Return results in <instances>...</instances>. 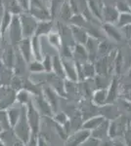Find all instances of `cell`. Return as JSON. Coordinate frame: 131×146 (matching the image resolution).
Returning <instances> with one entry per match:
<instances>
[{
    "mask_svg": "<svg viewBox=\"0 0 131 146\" xmlns=\"http://www.w3.org/2000/svg\"><path fill=\"white\" fill-rule=\"evenodd\" d=\"M27 111V118L28 125L30 127V138L28 140V145H37V135L40 131V124H41V115L38 110L35 108L32 103V100L26 105Z\"/></svg>",
    "mask_w": 131,
    "mask_h": 146,
    "instance_id": "6da1fadb",
    "label": "cell"
},
{
    "mask_svg": "<svg viewBox=\"0 0 131 146\" xmlns=\"http://www.w3.org/2000/svg\"><path fill=\"white\" fill-rule=\"evenodd\" d=\"M13 131L17 137L19 138L25 145H28V140L30 138V127L28 125L27 118V111L26 106H22V113H21L20 119L13 127Z\"/></svg>",
    "mask_w": 131,
    "mask_h": 146,
    "instance_id": "7a4b0ae2",
    "label": "cell"
},
{
    "mask_svg": "<svg viewBox=\"0 0 131 146\" xmlns=\"http://www.w3.org/2000/svg\"><path fill=\"white\" fill-rule=\"evenodd\" d=\"M28 12L38 22L52 19L48 4L43 0H30V8Z\"/></svg>",
    "mask_w": 131,
    "mask_h": 146,
    "instance_id": "3957f363",
    "label": "cell"
},
{
    "mask_svg": "<svg viewBox=\"0 0 131 146\" xmlns=\"http://www.w3.org/2000/svg\"><path fill=\"white\" fill-rule=\"evenodd\" d=\"M19 17H20L21 25H22L24 38H25V37L30 38V37L34 35L38 21L33 17V16L30 15L28 11L22 12V13L19 15Z\"/></svg>",
    "mask_w": 131,
    "mask_h": 146,
    "instance_id": "277c9868",
    "label": "cell"
},
{
    "mask_svg": "<svg viewBox=\"0 0 131 146\" xmlns=\"http://www.w3.org/2000/svg\"><path fill=\"white\" fill-rule=\"evenodd\" d=\"M7 31L9 32V42H10V45L17 47L21 40L24 38L22 25H21L19 15H13L11 23L9 25Z\"/></svg>",
    "mask_w": 131,
    "mask_h": 146,
    "instance_id": "5b68a950",
    "label": "cell"
},
{
    "mask_svg": "<svg viewBox=\"0 0 131 146\" xmlns=\"http://www.w3.org/2000/svg\"><path fill=\"white\" fill-rule=\"evenodd\" d=\"M16 101V91L9 85H0V109L10 107Z\"/></svg>",
    "mask_w": 131,
    "mask_h": 146,
    "instance_id": "8992f818",
    "label": "cell"
},
{
    "mask_svg": "<svg viewBox=\"0 0 131 146\" xmlns=\"http://www.w3.org/2000/svg\"><path fill=\"white\" fill-rule=\"evenodd\" d=\"M92 131L86 129H81L75 131L73 135H69L67 137L65 144L69 146H78L83 145V143L87 140V138L91 135Z\"/></svg>",
    "mask_w": 131,
    "mask_h": 146,
    "instance_id": "52a82bcc",
    "label": "cell"
},
{
    "mask_svg": "<svg viewBox=\"0 0 131 146\" xmlns=\"http://www.w3.org/2000/svg\"><path fill=\"white\" fill-rule=\"evenodd\" d=\"M32 103L35 106L38 112L40 113L41 116H46V117H52L54 114L53 110H52L51 106L48 103V101L45 100L42 94L37 96H32Z\"/></svg>",
    "mask_w": 131,
    "mask_h": 146,
    "instance_id": "ba28073f",
    "label": "cell"
},
{
    "mask_svg": "<svg viewBox=\"0 0 131 146\" xmlns=\"http://www.w3.org/2000/svg\"><path fill=\"white\" fill-rule=\"evenodd\" d=\"M62 62H63L64 70H65L66 79L71 80L73 82L78 81L77 66H75V62L73 58H61Z\"/></svg>",
    "mask_w": 131,
    "mask_h": 146,
    "instance_id": "9c48e42d",
    "label": "cell"
},
{
    "mask_svg": "<svg viewBox=\"0 0 131 146\" xmlns=\"http://www.w3.org/2000/svg\"><path fill=\"white\" fill-rule=\"evenodd\" d=\"M17 47H18L19 53L21 54V56H23L24 60H25L28 63L30 62V60H33L30 38H28V37H25V38H23Z\"/></svg>",
    "mask_w": 131,
    "mask_h": 146,
    "instance_id": "30bf717a",
    "label": "cell"
},
{
    "mask_svg": "<svg viewBox=\"0 0 131 146\" xmlns=\"http://www.w3.org/2000/svg\"><path fill=\"white\" fill-rule=\"evenodd\" d=\"M49 74V80L48 82L51 85V88L61 96H65L66 92H65V79L61 78V77L57 76L56 74H54L53 72L48 73Z\"/></svg>",
    "mask_w": 131,
    "mask_h": 146,
    "instance_id": "8fae6325",
    "label": "cell"
},
{
    "mask_svg": "<svg viewBox=\"0 0 131 146\" xmlns=\"http://www.w3.org/2000/svg\"><path fill=\"white\" fill-rule=\"evenodd\" d=\"M120 12L113 5H105L102 9V19H104L105 23L116 25L118 20Z\"/></svg>",
    "mask_w": 131,
    "mask_h": 146,
    "instance_id": "7c38bea8",
    "label": "cell"
},
{
    "mask_svg": "<svg viewBox=\"0 0 131 146\" xmlns=\"http://www.w3.org/2000/svg\"><path fill=\"white\" fill-rule=\"evenodd\" d=\"M14 48L15 47L12 45L6 47L4 51L2 52V56H0L5 66L7 68H10V69H13L16 60V51Z\"/></svg>",
    "mask_w": 131,
    "mask_h": 146,
    "instance_id": "4fadbf2b",
    "label": "cell"
},
{
    "mask_svg": "<svg viewBox=\"0 0 131 146\" xmlns=\"http://www.w3.org/2000/svg\"><path fill=\"white\" fill-rule=\"evenodd\" d=\"M71 34H73V38L75 44H81V45H85L88 37H89V33L87 30L83 27H77V25H71Z\"/></svg>",
    "mask_w": 131,
    "mask_h": 146,
    "instance_id": "5bb4252c",
    "label": "cell"
},
{
    "mask_svg": "<svg viewBox=\"0 0 131 146\" xmlns=\"http://www.w3.org/2000/svg\"><path fill=\"white\" fill-rule=\"evenodd\" d=\"M42 95L45 98V100L48 101V103L51 106L52 110L54 113H56L58 111V107H59V100H58V94L55 92L51 87H47V88L42 89Z\"/></svg>",
    "mask_w": 131,
    "mask_h": 146,
    "instance_id": "9a60e30c",
    "label": "cell"
},
{
    "mask_svg": "<svg viewBox=\"0 0 131 146\" xmlns=\"http://www.w3.org/2000/svg\"><path fill=\"white\" fill-rule=\"evenodd\" d=\"M84 46L88 53V60L91 62H94L95 60H96V55L98 53V46H99L98 38L89 35Z\"/></svg>",
    "mask_w": 131,
    "mask_h": 146,
    "instance_id": "2e32d148",
    "label": "cell"
},
{
    "mask_svg": "<svg viewBox=\"0 0 131 146\" xmlns=\"http://www.w3.org/2000/svg\"><path fill=\"white\" fill-rule=\"evenodd\" d=\"M0 138L3 141L4 145H25L24 143L19 139L16 136L15 133H14L13 129H4L0 133Z\"/></svg>",
    "mask_w": 131,
    "mask_h": 146,
    "instance_id": "e0dca14e",
    "label": "cell"
},
{
    "mask_svg": "<svg viewBox=\"0 0 131 146\" xmlns=\"http://www.w3.org/2000/svg\"><path fill=\"white\" fill-rule=\"evenodd\" d=\"M103 29L106 32V34L112 40H114V41L120 42L122 40V32H121V29L118 28L116 25L105 23L103 25Z\"/></svg>",
    "mask_w": 131,
    "mask_h": 146,
    "instance_id": "ac0fdd59",
    "label": "cell"
},
{
    "mask_svg": "<svg viewBox=\"0 0 131 146\" xmlns=\"http://www.w3.org/2000/svg\"><path fill=\"white\" fill-rule=\"evenodd\" d=\"M53 27L54 23L52 21V19L46 21H40V22L37 23V27L36 29H35L34 35H36L38 37L47 36L53 30Z\"/></svg>",
    "mask_w": 131,
    "mask_h": 146,
    "instance_id": "d6986e66",
    "label": "cell"
},
{
    "mask_svg": "<svg viewBox=\"0 0 131 146\" xmlns=\"http://www.w3.org/2000/svg\"><path fill=\"white\" fill-rule=\"evenodd\" d=\"M73 60L78 62L83 63L88 62V53L84 45L75 44V46L73 47Z\"/></svg>",
    "mask_w": 131,
    "mask_h": 146,
    "instance_id": "ffe728a7",
    "label": "cell"
},
{
    "mask_svg": "<svg viewBox=\"0 0 131 146\" xmlns=\"http://www.w3.org/2000/svg\"><path fill=\"white\" fill-rule=\"evenodd\" d=\"M30 43H32L33 60H41L42 58H43V54H42V45L41 41H40V37L33 35V36L30 37Z\"/></svg>",
    "mask_w": 131,
    "mask_h": 146,
    "instance_id": "44dd1931",
    "label": "cell"
},
{
    "mask_svg": "<svg viewBox=\"0 0 131 146\" xmlns=\"http://www.w3.org/2000/svg\"><path fill=\"white\" fill-rule=\"evenodd\" d=\"M32 100V95L26 89H20L16 92V101L20 104V106H26Z\"/></svg>",
    "mask_w": 131,
    "mask_h": 146,
    "instance_id": "7402d4cb",
    "label": "cell"
},
{
    "mask_svg": "<svg viewBox=\"0 0 131 146\" xmlns=\"http://www.w3.org/2000/svg\"><path fill=\"white\" fill-rule=\"evenodd\" d=\"M107 98H108V89H97L92 96L93 102L99 106L107 104Z\"/></svg>",
    "mask_w": 131,
    "mask_h": 146,
    "instance_id": "603a6c76",
    "label": "cell"
},
{
    "mask_svg": "<svg viewBox=\"0 0 131 146\" xmlns=\"http://www.w3.org/2000/svg\"><path fill=\"white\" fill-rule=\"evenodd\" d=\"M52 63H53V73L56 74L57 76L61 77L63 79H66L65 70H64L63 62L59 55L52 56Z\"/></svg>",
    "mask_w": 131,
    "mask_h": 146,
    "instance_id": "cb8c5ba5",
    "label": "cell"
},
{
    "mask_svg": "<svg viewBox=\"0 0 131 146\" xmlns=\"http://www.w3.org/2000/svg\"><path fill=\"white\" fill-rule=\"evenodd\" d=\"M104 121H105L104 116H101V115H99V116H94V117H92V118L88 119L87 121H85L84 123L82 124V128L93 131L94 129H96L98 128Z\"/></svg>",
    "mask_w": 131,
    "mask_h": 146,
    "instance_id": "d4e9b609",
    "label": "cell"
},
{
    "mask_svg": "<svg viewBox=\"0 0 131 146\" xmlns=\"http://www.w3.org/2000/svg\"><path fill=\"white\" fill-rule=\"evenodd\" d=\"M7 115H8L9 122H10L11 128L13 129V127L15 126L16 123L18 122V120L20 119L21 113H22V106L21 107H13L10 106L6 108Z\"/></svg>",
    "mask_w": 131,
    "mask_h": 146,
    "instance_id": "484cf974",
    "label": "cell"
},
{
    "mask_svg": "<svg viewBox=\"0 0 131 146\" xmlns=\"http://www.w3.org/2000/svg\"><path fill=\"white\" fill-rule=\"evenodd\" d=\"M2 3H3L5 10L10 12L12 15H20L22 12H24L17 0H2Z\"/></svg>",
    "mask_w": 131,
    "mask_h": 146,
    "instance_id": "4316f807",
    "label": "cell"
},
{
    "mask_svg": "<svg viewBox=\"0 0 131 146\" xmlns=\"http://www.w3.org/2000/svg\"><path fill=\"white\" fill-rule=\"evenodd\" d=\"M81 72L83 80L87 78H92L96 75V69H95V64H93L91 62H86L81 63Z\"/></svg>",
    "mask_w": 131,
    "mask_h": 146,
    "instance_id": "83f0119b",
    "label": "cell"
},
{
    "mask_svg": "<svg viewBox=\"0 0 131 146\" xmlns=\"http://www.w3.org/2000/svg\"><path fill=\"white\" fill-rule=\"evenodd\" d=\"M12 18H13V15H12L10 12L5 10L1 20H0V33H1L2 37H3V35L7 32V29H8L9 25H10V23H11Z\"/></svg>",
    "mask_w": 131,
    "mask_h": 146,
    "instance_id": "f1b7e54d",
    "label": "cell"
},
{
    "mask_svg": "<svg viewBox=\"0 0 131 146\" xmlns=\"http://www.w3.org/2000/svg\"><path fill=\"white\" fill-rule=\"evenodd\" d=\"M47 39H48V43L53 47V48H55L58 51L60 50V48L62 47V38H61L60 33H59L58 31H56V32L51 31L47 35Z\"/></svg>",
    "mask_w": 131,
    "mask_h": 146,
    "instance_id": "f546056e",
    "label": "cell"
},
{
    "mask_svg": "<svg viewBox=\"0 0 131 146\" xmlns=\"http://www.w3.org/2000/svg\"><path fill=\"white\" fill-rule=\"evenodd\" d=\"M23 88L26 89L28 92H30L32 96H37L42 94V89L40 88L39 85H36L34 83H32L30 79L27 80H24V83H23Z\"/></svg>",
    "mask_w": 131,
    "mask_h": 146,
    "instance_id": "4dcf8cb0",
    "label": "cell"
},
{
    "mask_svg": "<svg viewBox=\"0 0 131 146\" xmlns=\"http://www.w3.org/2000/svg\"><path fill=\"white\" fill-rule=\"evenodd\" d=\"M118 94V80L116 78L112 80V82L109 85L108 89V98H107V103H112L116 98Z\"/></svg>",
    "mask_w": 131,
    "mask_h": 146,
    "instance_id": "1f68e13d",
    "label": "cell"
},
{
    "mask_svg": "<svg viewBox=\"0 0 131 146\" xmlns=\"http://www.w3.org/2000/svg\"><path fill=\"white\" fill-rule=\"evenodd\" d=\"M131 25V12H124V13H120L118 20L116 22V25L118 28H122L125 25Z\"/></svg>",
    "mask_w": 131,
    "mask_h": 146,
    "instance_id": "d6a6232c",
    "label": "cell"
},
{
    "mask_svg": "<svg viewBox=\"0 0 131 146\" xmlns=\"http://www.w3.org/2000/svg\"><path fill=\"white\" fill-rule=\"evenodd\" d=\"M59 14H60V17L63 19L64 21H66V22H70V20L73 15V11H71V9L70 7V4L66 3V2L63 3L60 11H59Z\"/></svg>",
    "mask_w": 131,
    "mask_h": 146,
    "instance_id": "836d02e7",
    "label": "cell"
},
{
    "mask_svg": "<svg viewBox=\"0 0 131 146\" xmlns=\"http://www.w3.org/2000/svg\"><path fill=\"white\" fill-rule=\"evenodd\" d=\"M28 69L32 73H43L44 68L42 65L41 60H32L28 63Z\"/></svg>",
    "mask_w": 131,
    "mask_h": 146,
    "instance_id": "e575fe53",
    "label": "cell"
},
{
    "mask_svg": "<svg viewBox=\"0 0 131 146\" xmlns=\"http://www.w3.org/2000/svg\"><path fill=\"white\" fill-rule=\"evenodd\" d=\"M87 8H89L91 14L94 17H96L97 20H102V10L98 8L94 0H87Z\"/></svg>",
    "mask_w": 131,
    "mask_h": 146,
    "instance_id": "d590c367",
    "label": "cell"
},
{
    "mask_svg": "<svg viewBox=\"0 0 131 146\" xmlns=\"http://www.w3.org/2000/svg\"><path fill=\"white\" fill-rule=\"evenodd\" d=\"M64 2H65V0H50L48 6H49V11H50V14H51L52 18L54 17L57 12L60 11Z\"/></svg>",
    "mask_w": 131,
    "mask_h": 146,
    "instance_id": "8d00e7d4",
    "label": "cell"
},
{
    "mask_svg": "<svg viewBox=\"0 0 131 146\" xmlns=\"http://www.w3.org/2000/svg\"><path fill=\"white\" fill-rule=\"evenodd\" d=\"M0 124H1L2 129H10L11 125L10 122H9V118L8 115H7V111L6 109H0Z\"/></svg>",
    "mask_w": 131,
    "mask_h": 146,
    "instance_id": "74e56055",
    "label": "cell"
},
{
    "mask_svg": "<svg viewBox=\"0 0 131 146\" xmlns=\"http://www.w3.org/2000/svg\"><path fill=\"white\" fill-rule=\"evenodd\" d=\"M42 65L44 68V72L46 73H51L53 72V63H52V56L50 55H45L43 56L41 60Z\"/></svg>",
    "mask_w": 131,
    "mask_h": 146,
    "instance_id": "f35d334b",
    "label": "cell"
},
{
    "mask_svg": "<svg viewBox=\"0 0 131 146\" xmlns=\"http://www.w3.org/2000/svg\"><path fill=\"white\" fill-rule=\"evenodd\" d=\"M52 118H53L54 122L59 125H62V126H64L67 122L70 121V119H69V117L67 116L66 113L64 112H59V113H54L53 116H52Z\"/></svg>",
    "mask_w": 131,
    "mask_h": 146,
    "instance_id": "ab89813d",
    "label": "cell"
},
{
    "mask_svg": "<svg viewBox=\"0 0 131 146\" xmlns=\"http://www.w3.org/2000/svg\"><path fill=\"white\" fill-rule=\"evenodd\" d=\"M116 8L118 9V11L120 13H124V12H131V7L128 5V3L126 1L120 0L118 1L116 4Z\"/></svg>",
    "mask_w": 131,
    "mask_h": 146,
    "instance_id": "60d3db41",
    "label": "cell"
},
{
    "mask_svg": "<svg viewBox=\"0 0 131 146\" xmlns=\"http://www.w3.org/2000/svg\"><path fill=\"white\" fill-rule=\"evenodd\" d=\"M111 49V45L108 43L107 41L104 42H99V46H98V52L100 54H107Z\"/></svg>",
    "mask_w": 131,
    "mask_h": 146,
    "instance_id": "b9f144b4",
    "label": "cell"
},
{
    "mask_svg": "<svg viewBox=\"0 0 131 146\" xmlns=\"http://www.w3.org/2000/svg\"><path fill=\"white\" fill-rule=\"evenodd\" d=\"M49 140L46 139L45 138V136L43 135H40L38 133V135H37V145H49Z\"/></svg>",
    "mask_w": 131,
    "mask_h": 146,
    "instance_id": "7bdbcfd3",
    "label": "cell"
},
{
    "mask_svg": "<svg viewBox=\"0 0 131 146\" xmlns=\"http://www.w3.org/2000/svg\"><path fill=\"white\" fill-rule=\"evenodd\" d=\"M18 4L21 6L23 11H28L30 8V0H17Z\"/></svg>",
    "mask_w": 131,
    "mask_h": 146,
    "instance_id": "ee69618b",
    "label": "cell"
},
{
    "mask_svg": "<svg viewBox=\"0 0 131 146\" xmlns=\"http://www.w3.org/2000/svg\"><path fill=\"white\" fill-rule=\"evenodd\" d=\"M120 29H121V31L125 33L126 37L131 39V25H125V27H123L122 28H120Z\"/></svg>",
    "mask_w": 131,
    "mask_h": 146,
    "instance_id": "f6af8a7d",
    "label": "cell"
},
{
    "mask_svg": "<svg viewBox=\"0 0 131 146\" xmlns=\"http://www.w3.org/2000/svg\"><path fill=\"white\" fill-rule=\"evenodd\" d=\"M122 104H123V106H124L125 109L128 111V113L131 115V101L127 100H122Z\"/></svg>",
    "mask_w": 131,
    "mask_h": 146,
    "instance_id": "bcb514c9",
    "label": "cell"
},
{
    "mask_svg": "<svg viewBox=\"0 0 131 146\" xmlns=\"http://www.w3.org/2000/svg\"><path fill=\"white\" fill-rule=\"evenodd\" d=\"M4 12H5V8H4V5L2 3V0H0V20H1L2 16H3Z\"/></svg>",
    "mask_w": 131,
    "mask_h": 146,
    "instance_id": "7dc6e473",
    "label": "cell"
},
{
    "mask_svg": "<svg viewBox=\"0 0 131 146\" xmlns=\"http://www.w3.org/2000/svg\"><path fill=\"white\" fill-rule=\"evenodd\" d=\"M125 1L127 2V3H128V5H129V6L131 7V0H125Z\"/></svg>",
    "mask_w": 131,
    "mask_h": 146,
    "instance_id": "c3c4849f",
    "label": "cell"
},
{
    "mask_svg": "<svg viewBox=\"0 0 131 146\" xmlns=\"http://www.w3.org/2000/svg\"><path fill=\"white\" fill-rule=\"evenodd\" d=\"M0 146H4V144H3V141H2L1 138H0Z\"/></svg>",
    "mask_w": 131,
    "mask_h": 146,
    "instance_id": "681fc988",
    "label": "cell"
},
{
    "mask_svg": "<svg viewBox=\"0 0 131 146\" xmlns=\"http://www.w3.org/2000/svg\"><path fill=\"white\" fill-rule=\"evenodd\" d=\"M1 40H2V35L0 33V45H1Z\"/></svg>",
    "mask_w": 131,
    "mask_h": 146,
    "instance_id": "f907efd6",
    "label": "cell"
},
{
    "mask_svg": "<svg viewBox=\"0 0 131 146\" xmlns=\"http://www.w3.org/2000/svg\"><path fill=\"white\" fill-rule=\"evenodd\" d=\"M43 1H45V2H46V3H47V4H49L50 0H43Z\"/></svg>",
    "mask_w": 131,
    "mask_h": 146,
    "instance_id": "816d5d0a",
    "label": "cell"
},
{
    "mask_svg": "<svg viewBox=\"0 0 131 146\" xmlns=\"http://www.w3.org/2000/svg\"><path fill=\"white\" fill-rule=\"evenodd\" d=\"M2 131H3V129H2V127H1V124H0V133H1Z\"/></svg>",
    "mask_w": 131,
    "mask_h": 146,
    "instance_id": "f5cc1de1",
    "label": "cell"
}]
</instances>
